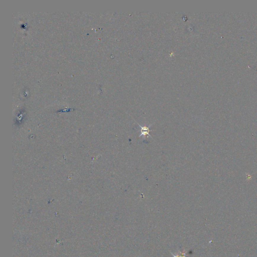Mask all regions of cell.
I'll return each mask as SVG.
<instances>
[{
    "instance_id": "1",
    "label": "cell",
    "mask_w": 257,
    "mask_h": 257,
    "mask_svg": "<svg viewBox=\"0 0 257 257\" xmlns=\"http://www.w3.org/2000/svg\"><path fill=\"white\" fill-rule=\"evenodd\" d=\"M152 125H150L149 127H147V126H141L140 125H139V126L141 128V133L139 137H140L142 136L144 138H145V137H146L147 136H149L150 137H151V136L149 135V132L151 131L150 130V127H151Z\"/></svg>"
},
{
    "instance_id": "2",
    "label": "cell",
    "mask_w": 257,
    "mask_h": 257,
    "mask_svg": "<svg viewBox=\"0 0 257 257\" xmlns=\"http://www.w3.org/2000/svg\"><path fill=\"white\" fill-rule=\"evenodd\" d=\"M172 255L173 256V257H186V253H184V252H182L181 254H180L179 256H175L174 254L171 253Z\"/></svg>"
}]
</instances>
